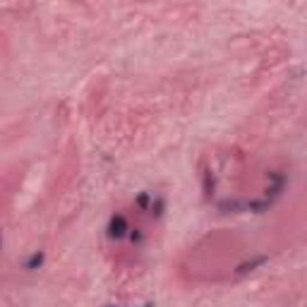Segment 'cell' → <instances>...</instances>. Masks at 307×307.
Instances as JSON below:
<instances>
[{"mask_svg": "<svg viewBox=\"0 0 307 307\" xmlns=\"http://www.w3.org/2000/svg\"><path fill=\"white\" fill-rule=\"evenodd\" d=\"M127 231H130V223H127V218L123 214H113L108 221V238L113 240H120V238H125Z\"/></svg>", "mask_w": 307, "mask_h": 307, "instance_id": "obj_1", "label": "cell"}, {"mask_svg": "<svg viewBox=\"0 0 307 307\" xmlns=\"http://www.w3.org/2000/svg\"><path fill=\"white\" fill-rule=\"evenodd\" d=\"M286 180H288V178H286L283 173H278V171H276V173H269V190H267L269 195H267V202H273V199L283 192Z\"/></svg>", "mask_w": 307, "mask_h": 307, "instance_id": "obj_2", "label": "cell"}, {"mask_svg": "<svg viewBox=\"0 0 307 307\" xmlns=\"http://www.w3.org/2000/svg\"><path fill=\"white\" fill-rule=\"evenodd\" d=\"M267 262H269V257H267V254H257V257H252V259H247V262L238 264V269H235V276H245V273L254 271L257 267H264Z\"/></svg>", "mask_w": 307, "mask_h": 307, "instance_id": "obj_3", "label": "cell"}, {"mask_svg": "<svg viewBox=\"0 0 307 307\" xmlns=\"http://www.w3.org/2000/svg\"><path fill=\"white\" fill-rule=\"evenodd\" d=\"M242 209H245V202H238V199L218 202V211H223V214H235V211H242Z\"/></svg>", "mask_w": 307, "mask_h": 307, "instance_id": "obj_4", "label": "cell"}, {"mask_svg": "<svg viewBox=\"0 0 307 307\" xmlns=\"http://www.w3.org/2000/svg\"><path fill=\"white\" fill-rule=\"evenodd\" d=\"M214 190H216V180L211 171H204V197H214Z\"/></svg>", "mask_w": 307, "mask_h": 307, "instance_id": "obj_5", "label": "cell"}, {"mask_svg": "<svg viewBox=\"0 0 307 307\" xmlns=\"http://www.w3.org/2000/svg\"><path fill=\"white\" fill-rule=\"evenodd\" d=\"M43 259H46V254L43 252H34L29 259H27V264H24V269H29V271H34V269H38L41 264H43Z\"/></svg>", "mask_w": 307, "mask_h": 307, "instance_id": "obj_6", "label": "cell"}, {"mask_svg": "<svg viewBox=\"0 0 307 307\" xmlns=\"http://www.w3.org/2000/svg\"><path fill=\"white\" fill-rule=\"evenodd\" d=\"M163 214V199H156V202H154V204H151V216H161Z\"/></svg>", "mask_w": 307, "mask_h": 307, "instance_id": "obj_7", "label": "cell"}, {"mask_svg": "<svg viewBox=\"0 0 307 307\" xmlns=\"http://www.w3.org/2000/svg\"><path fill=\"white\" fill-rule=\"evenodd\" d=\"M130 238H132V242H142V240H144V233H142L139 228H135V231L130 233Z\"/></svg>", "mask_w": 307, "mask_h": 307, "instance_id": "obj_8", "label": "cell"}, {"mask_svg": "<svg viewBox=\"0 0 307 307\" xmlns=\"http://www.w3.org/2000/svg\"><path fill=\"white\" fill-rule=\"evenodd\" d=\"M149 202H151V197H149V195H139V197H137V206L146 209V206H149Z\"/></svg>", "mask_w": 307, "mask_h": 307, "instance_id": "obj_9", "label": "cell"}, {"mask_svg": "<svg viewBox=\"0 0 307 307\" xmlns=\"http://www.w3.org/2000/svg\"><path fill=\"white\" fill-rule=\"evenodd\" d=\"M142 307H154V305H151V303H146V305H142Z\"/></svg>", "mask_w": 307, "mask_h": 307, "instance_id": "obj_10", "label": "cell"}, {"mask_svg": "<svg viewBox=\"0 0 307 307\" xmlns=\"http://www.w3.org/2000/svg\"><path fill=\"white\" fill-rule=\"evenodd\" d=\"M0 245H2V240H0Z\"/></svg>", "mask_w": 307, "mask_h": 307, "instance_id": "obj_11", "label": "cell"}]
</instances>
